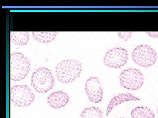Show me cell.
Here are the masks:
<instances>
[{"label":"cell","instance_id":"cell-1","mask_svg":"<svg viewBox=\"0 0 158 118\" xmlns=\"http://www.w3.org/2000/svg\"><path fill=\"white\" fill-rule=\"evenodd\" d=\"M82 65L76 60H65L60 62L56 68L57 78L62 83H70L81 75Z\"/></svg>","mask_w":158,"mask_h":118},{"label":"cell","instance_id":"cell-16","mask_svg":"<svg viewBox=\"0 0 158 118\" xmlns=\"http://www.w3.org/2000/svg\"><path fill=\"white\" fill-rule=\"evenodd\" d=\"M149 36L154 38H158V32H147Z\"/></svg>","mask_w":158,"mask_h":118},{"label":"cell","instance_id":"cell-13","mask_svg":"<svg viewBox=\"0 0 158 118\" xmlns=\"http://www.w3.org/2000/svg\"><path fill=\"white\" fill-rule=\"evenodd\" d=\"M57 32H33L32 35L37 42L47 43L52 42L56 39Z\"/></svg>","mask_w":158,"mask_h":118},{"label":"cell","instance_id":"cell-18","mask_svg":"<svg viewBox=\"0 0 158 118\" xmlns=\"http://www.w3.org/2000/svg\"><path fill=\"white\" fill-rule=\"evenodd\" d=\"M119 118H125V117H120Z\"/></svg>","mask_w":158,"mask_h":118},{"label":"cell","instance_id":"cell-17","mask_svg":"<svg viewBox=\"0 0 158 118\" xmlns=\"http://www.w3.org/2000/svg\"><path fill=\"white\" fill-rule=\"evenodd\" d=\"M157 113L158 114V108H157Z\"/></svg>","mask_w":158,"mask_h":118},{"label":"cell","instance_id":"cell-10","mask_svg":"<svg viewBox=\"0 0 158 118\" xmlns=\"http://www.w3.org/2000/svg\"><path fill=\"white\" fill-rule=\"evenodd\" d=\"M140 100V98L130 93L118 94L113 97L109 102L107 108L106 116H108L114 108L122 103L127 101H139Z\"/></svg>","mask_w":158,"mask_h":118},{"label":"cell","instance_id":"cell-2","mask_svg":"<svg viewBox=\"0 0 158 118\" xmlns=\"http://www.w3.org/2000/svg\"><path fill=\"white\" fill-rule=\"evenodd\" d=\"M10 61V79L19 81L25 78L31 69L28 59L20 52H15L11 54Z\"/></svg>","mask_w":158,"mask_h":118},{"label":"cell","instance_id":"cell-8","mask_svg":"<svg viewBox=\"0 0 158 118\" xmlns=\"http://www.w3.org/2000/svg\"><path fill=\"white\" fill-rule=\"evenodd\" d=\"M85 92L89 101L93 103L101 102L103 98V91L100 81L97 77H90L85 85Z\"/></svg>","mask_w":158,"mask_h":118},{"label":"cell","instance_id":"cell-14","mask_svg":"<svg viewBox=\"0 0 158 118\" xmlns=\"http://www.w3.org/2000/svg\"><path fill=\"white\" fill-rule=\"evenodd\" d=\"M80 118H104L103 112L97 107L86 108L81 113Z\"/></svg>","mask_w":158,"mask_h":118},{"label":"cell","instance_id":"cell-12","mask_svg":"<svg viewBox=\"0 0 158 118\" xmlns=\"http://www.w3.org/2000/svg\"><path fill=\"white\" fill-rule=\"evenodd\" d=\"M30 35L28 32L11 31L10 39L15 45L23 46L26 45L30 40Z\"/></svg>","mask_w":158,"mask_h":118},{"label":"cell","instance_id":"cell-3","mask_svg":"<svg viewBox=\"0 0 158 118\" xmlns=\"http://www.w3.org/2000/svg\"><path fill=\"white\" fill-rule=\"evenodd\" d=\"M31 84L37 92L46 93L55 85V78L48 68H40L33 72L31 77Z\"/></svg>","mask_w":158,"mask_h":118},{"label":"cell","instance_id":"cell-6","mask_svg":"<svg viewBox=\"0 0 158 118\" xmlns=\"http://www.w3.org/2000/svg\"><path fill=\"white\" fill-rule=\"evenodd\" d=\"M10 99L12 103L19 107L31 105L35 99L32 90L27 85H16L10 89Z\"/></svg>","mask_w":158,"mask_h":118},{"label":"cell","instance_id":"cell-7","mask_svg":"<svg viewBox=\"0 0 158 118\" xmlns=\"http://www.w3.org/2000/svg\"><path fill=\"white\" fill-rule=\"evenodd\" d=\"M128 53L121 47L111 49L104 57L103 62L106 66L112 68H118L126 65L128 60Z\"/></svg>","mask_w":158,"mask_h":118},{"label":"cell","instance_id":"cell-9","mask_svg":"<svg viewBox=\"0 0 158 118\" xmlns=\"http://www.w3.org/2000/svg\"><path fill=\"white\" fill-rule=\"evenodd\" d=\"M68 95L62 91H57L53 92L47 98V102L50 106L59 109L66 106L69 102Z\"/></svg>","mask_w":158,"mask_h":118},{"label":"cell","instance_id":"cell-11","mask_svg":"<svg viewBox=\"0 0 158 118\" xmlns=\"http://www.w3.org/2000/svg\"><path fill=\"white\" fill-rule=\"evenodd\" d=\"M132 118H155V114L149 108L144 106H137L132 110Z\"/></svg>","mask_w":158,"mask_h":118},{"label":"cell","instance_id":"cell-15","mask_svg":"<svg viewBox=\"0 0 158 118\" xmlns=\"http://www.w3.org/2000/svg\"><path fill=\"white\" fill-rule=\"evenodd\" d=\"M133 32H118V36L121 39H124L125 41H127L128 39H129Z\"/></svg>","mask_w":158,"mask_h":118},{"label":"cell","instance_id":"cell-4","mask_svg":"<svg viewBox=\"0 0 158 118\" xmlns=\"http://www.w3.org/2000/svg\"><path fill=\"white\" fill-rule=\"evenodd\" d=\"M144 76L141 70L134 68L125 69L120 73L119 82L126 89L136 91L144 84Z\"/></svg>","mask_w":158,"mask_h":118},{"label":"cell","instance_id":"cell-5","mask_svg":"<svg viewBox=\"0 0 158 118\" xmlns=\"http://www.w3.org/2000/svg\"><path fill=\"white\" fill-rule=\"evenodd\" d=\"M132 58L137 65L148 68L155 64L157 60V55L151 46L143 44L138 45L133 50Z\"/></svg>","mask_w":158,"mask_h":118}]
</instances>
